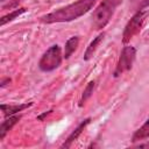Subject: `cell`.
I'll return each instance as SVG.
<instances>
[{"instance_id":"6da1fadb","label":"cell","mask_w":149,"mask_h":149,"mask_svg":"<svg viewBox=\"0 0 149 149\" xmlns=\"http://www.w3.org/2000/svg\"><path fill=\"white\" fill-rule=\"evenodd\" d=\"M95 2L97 0H77L65 7L55 9L45 15H42L40 17V22L45 24L71 22L90 12Z\"/></svg>"},{"instance_id":"7a4b0ae2","label":"cell","mask_w":149,"mask_h":149,"mask_svg":"<svg viewBox=\"0 0 149 149\" xmlns=\"http://www.w3.org/2000/svg\"><path fill=\"white\" fill-rule=\"evenodd\" d=\"M121 0H101L91 15V24L95 30L105 28L115 13Z\"/></svg>"},{"instance_id":"3957f363","label":"cell","mask_w":149,"mask_h":149,"mask_svg":"<svg viewBox=\"0 0 149 149\" xmlns=\"http://www.w3.org/2000/svg\"><path fill=\"white\" fill-rule=\"evenodd\" d=\"M64 56L62 55V49L58 44H54L44 51L38 61V69L43 72H51L61 66Z\"/></svg>"},{"instance_id":"277c9868","label":"cell","mask_w":149,"mask_h":149,"mask_svg":"<svg viewBox=\"0 0 149 149\" xmlns=\"http://www.w3.org/2000/svg\"><path fill=\"white\" fill-rule=\"evenodd\" d=\"M148 15H149L148 9H140L133 14V16L129 19V21L125 26V29L122 33V43L123 44H127L128 42H130V40L140 33Z\"/></svg>"},{"instance_id":"5b68a950","label":"cell","mask_w":149,"mask_h":149,"mask_svg":"<svg viewBox=\"0 0 149 149\" xmlns=\"http://www.w3.org/2000/svg\"><path fill=\"white\" fill-rule=\"evenodd\" d=\"M136 58V49L132 45H125L120 52L118 63L115 65V70L113 72V76L115 78L120 77L125 72L132 70L133 64Z\"/></svg>"},{"instance_id":"8992f818","label":"cell","mask_w":149,"mask_h":149,"mask_svg":"<svg viewBox=\"0 0 149 149\" xmlns=\"http://www.w3.org/2000/svg\"><path fill=\"white\" fill-rule=\"evenodd\" d=\"M90 122H91V118H86L85 120H83V121L71 132V134L66 137V140H65L64 143L61 146V148H65V149H66V148H70V147L72 146V143L81 135V133L85 130V128L87 127V125H88Z\"/></svg>"},{"instance_id":"52a82bcc","label":"cell","mask_w":149,"mask_h":149,"mask_svg":"<svg viewBox=\"0 0 149 149\" xmlns=\"http://www.w3.org/2000/svg\"><path fill=\"white\" fill-rule=\"evenodd\" d=\"M33 101H29V102H23V104H15V105H7V104H1L0 108L3 113V116L7 118L9 115H14V114H17L22 111H24L26 108L33 106Z\"/></svg>"},{"instance_id":"ba28073f","label":"cell","mask_w":149,"mask_h":149,"mask_svg":"<svg viewBox=\"0 0 149 149\" xmlns=\"http://www.w3.org/2000/svg\"><path fill=\"white\" fill-rule=\"evenodd\" d=\"M21 115L19 114H14V115H9L7 118H5V120L1 122L0 125V141H2L5 139V136L7 135V133L20 121Z\"/></svg>"},{"instance_id":"9c48e42d","label":"cell","mask_w":149,"mask_h":149,"mask_svg":"<svg viewBox=\"0 0 149 149\" xmlns=\"http://www.w3.org/2000/svg\"><path fill=\"white\" fill-rule=\"evenodd\" d=\"M104 37H105V33H100L99 35H97V36L91 41V43L88 44V47L86 48V50H85V52H84V57H83L84 61H90V59L93 57L95 50L98 49L99 44L102 42Z\"/></svg>"},{"instance_id":"30bf717a","label":"cell","mask_w":149,"mask_h":149,"mask_svg":"<svg viewBox=\"0 0 149 149\" xmlns=\"http://www.w3.org/2000/svg\"><path fill=\"white\" fill-rule=\"evenodd\" d=\"M146 139H149V119H147L146 122L134 132L132 136V142L135 143V142L143 141Z\"/></svg>"},{"instance_id":"8fae6325","label":"cell","mask_w":149,"mask_h":149,"mask_svg":"<svg viewBox=\"0 0 149 149\" xmlns=\"http://www.w3.org/2000/svg\"><path fill=\"white\" fill-rule=\"evenodd\" d=\"M78 44H79V36H71L66 42H65V45H64V58L65 59H69L70 56L76 51V49L78 48Z\"/></svg>"},{"instance_id":"7c38bea8","label":"cell","mask_w":149,"mask_h":149,"mask_svg":"<svg viewBox=\"0 0 149 149\" xmlns=\"http://www.w3.org/2000/svg\"><path fill=\"white\" fill-rule=\"evenodd\" d=\"M26 12H27V8H24V7L15 8L14 10L9 12L8 14H6V15L1 16V19H0V24H1V26H5L6 23H8V22L13 21L14 19H16L17 16H20L21 14H23V13H26Z\"/></svg>"},{"instance_id":"4fadbf2b","label":"cell","mask_w":149,"mask_h":149,"mask_svg":"<svg viewBox=\"0 0 149 149\" xmlns=\"http://www.w3.org/2000/svg\"><path fill=\"white\" fill-rule=\"evenodd\" d=\"M94 88H95V81H94V80H91V81L86 85V87L84 88V91H83L81 98H80L79 104H78V106H79V107H81V106L85 104V101H86V100L92 95V93H93Z\"/></svg>"},{"instance_id":"5bb4252c","label":"cell","mask_w":149,"mask_h":149,"mask_svg":"<svg viewBox=\"0 0 149 149\" xmlns=\"http://www.w3.org/2000/svg\"><path fill=\"white\" fill-rule=\"evenodd\" d=\"M129 6L136 12L140 9H146L149 7V0H128Z\"/></svg>"},{"instance_id":"9a60e30c","label":"cell","mask_w":149,"mask_h":149,"mask_svg":"<svg viewBox=\"0 0 149 149\" xmlns=\"http://www.w3.org/2000/svg\"><path fill=\"white\" fill-rule=\"evenodd\" d=\"M10 81H12V79H10L9 77L2 78V79H1V81H0V87H1V88H3V87H5V86H7Z\"/></svg>"},{"instance_id":"2e32d148","label":"cell","mask_w":149,"mask_h":149,"mask_svg":"<svg viewBox=\"0 0 149 149\" xmlns=\"http://www.w3.org/2000/svg\"><path fill=\"white\" fill-rule=\"evenodd\" d=\"M51 112H52V109H50V111H47V112L42 113L41 115H38V116H37V120H40V121H43V119H44L45 116H48L49 114H51Z\"/></svg>"},{"instance_id":"e0dca14e","label":"cell","mask_w":149,"mask_h":149,"mask_svg":"<svg viewBox=\"0 0 149 149\" xmlns=\"http://www.w3.org/2000/svg\"><path fill=\"white\" fill-rule=\"evenodd\" d=\"M139 148H149V143H140L137 144Z\"/></svg>"}]
</instances>
